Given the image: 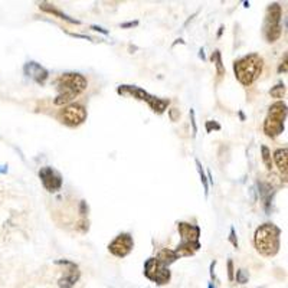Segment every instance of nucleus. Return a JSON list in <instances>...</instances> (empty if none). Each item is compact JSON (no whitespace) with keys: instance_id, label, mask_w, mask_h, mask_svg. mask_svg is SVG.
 <instances>
[{"instance_id":"nucleus-1","label":"nucleus","mask_w":288,"mask_h":288,"mask_svg":"<svg viewBox=\"0 0 288 288\" xmlns=\"http://www.w3.org/2000/svg\"><path fill=\"white\" fill-rule=\"evenodd\" d=\"M55 85L58 89V95L53 102L56 105H66L87 89L88 81L85 76L78 72H66L56 79Z\"/></svg>"},{"instance_id":"nucleus-2","label":"nucleus","mask_w":288,"mask_h":288,"mask_svg":"<svg viewBox=\"0 0 288 288\" xmlns=\"http://www.w3.org/2000/svg\"><path fill=\"white\" fill-rule=\"evenodd\" d=\"M280 235H281V229L278 226L271 222L264 224L260 228H257L254 234L255 248L265 258L276 257L280 251Z\"/></svg>"},{"instance_id":"nucleus-3","label":"nucleus","mask_w":288,"mask_h":288,"mask_svg":"<svg viewBox=\"0 0 288 288\" xmlns=\"http://www.w3.org/2000/svg\"><path fill=\"white\" fill-rule=\"evenodd\" d=\"M264 59L258 53H250L242 56L234 63V72L239 82L245 87L252 85L263 74Z\"/></svg>"},{"instance_id":"nucleus-4","label":"nucleus","mask_w":288,"mask_h":288,"mask_svg":"<svg viewBox=\"0 0 288 288\" xmlns=\"http://www.w3.org/2000/svg\"><path fill=\"white\" fill-rule=\"evenodd\" d=\"M177 231H179L180 238H182L180 245L176 250H173L176 252V255H177V258L192 257L195 252H198L199 248H201V242H199L201 228L188 224V222H179Z\"/></svg>"},{"instance_id":"nucleus-5","label":"nucleus","mask_w":288,"mask_h":288,"mask_svg":"<svg viewBox=\"0 0 288 288\" xmlns=\"http://www.w3.org/2000/svg\"><path fill=\"white\" fill-rule=\"evenodd\" d=\"M286 118H287V104L283 101L274 102L270 107L268 114L264 120V133L271 138L278 137L280 134H283L286 128Z\"/></svg>"},{"instance_id":"nucleus-6","label":"nucleus","mask_w":288,"mask_h":288,"mask_svg":"<svg viewBox=\"0 0 288 288\" xmlns=\"http://www.w3.org/2000/svg\"><path fill=\"white\" fill-rule=\"evenodd\" d=\"M281 17H283V9L278 3H271L267 7L265 19H264L263 35L267 42L274 43L281 38L283 27H281Z\"/></svg>"},{"instance_id":"nucleus-7","label":"nucleus","mask_w":288,"mask_h":288,"mask_svg":"<svg viewBox=\"0 0 288 288\" xmlns=\"http://www.w3.org/2000/svg\"><path fill=\"white\" fill-rule=\"evenodd\" d=\"M117 92L121 94V95L133 97V98H136V100L147 102L154 113L162 114L164 110L169 107V100L157 98V97H154V95H150L147 91H144V89H141V88L138 87H134V85H121V87H118Z\"/></svg>"},{"instance_id":"nucleus-8","label":"nucleus","mask_w":288,"mask_h":288,"mask_svg":"<svg viewBox=\"0 0 288 288\" xmlns=\"http://www.w3.org/2000/svg\"><path fill=\"white\" fill-rule=\"evenodd\" d=\"M144 274L150 281L159 284V286L167 284L170 281V277H172L169 267L162 261H159L156 257L146 261V264H144Z\"/></svg>"},{"instance_id":"nucleus-9","label":"nucleus","mask_w":288,"mask_h":288,"mask_svg":"<svg viewBox=\"0 0 288 288\" xmlns=\"http://www.w3.org/2000/svg\"><path fill=\"white\" fill-rule=\"evenodd\" d=\"M87 110L81 104H69L59 113V118L62 120L63 124L76 127L87 120Z\"/></svg>"},{"instance_id":"nucleus-10","label":"nucleus","mask_w":288,"mask_h":288,"mask_svg":"<svg viewBox=\"0 0 288 288\" xmlns=\"http://www.w3.org/2000/svg\"><path fill=\"white\" fill-rule=\"evenodd\" d=\"M39 179H40L43 188L50 193H55L62 188V176L53 167H49V166L42 167L39 170Z\"/></svg>"},{"instance_id":"nucleus-11","label":"nucleus","mask_w":288,"mask_h":288,"mask_svg":"<svg viewBox=\"0 0 288 288\" xmlns=\"http://www.w3.org/2000/svg\"><path fill=\"white\" fill-rule=\"evenodd\" d=\"M134 248V241L130 234H120L110 242L108 251L117 258H124Z\"/></svg>"},{"instance_id":"nucleus-12","label":"nucleus","mask_w":288,"mask_h":288,"mask_svg":"<svg viewBox=\"0 0 288 288\" xmlns=\"http://www.w3.org/2000/svg\"><path fill=\"white\" fill-rule=\"evenodd\" d=\"M25 74L29 78H32L35 82H38L40 85H43L45 82H46V79H48V71L43 68V66H40L39 63L36 62H27L25 65Z\"/></svg>"},{"instance_id":"nucleus-13","label":"nucleus","mask_w":288,"mask_h":288,"mask_svg":"<svg viewBox=\"0 0 288 288\" xmlns=\"http://www.w3.org/2000/svg\"><path fill=\"white\" fill-rule=\"evenodd\" d=\"M274 160H276L277 167L280 169V172L284 175V179H287L288 172V150L287 147L278 149L274 153Z\"/></svg>"},{"instance_id":"nucleus-14","label":"nucleus","mask_w":288,"mask_h":288,"mask_svg":"<svg viewBox=\"0 0 288 288\" xmlns=\"http://www.w3.org/2000/svg\"><path fill=\"white\" fill-rule=\"evenodd\" d=\"M39 7H40L43 12L50 13V14H53V16H55V17H58V19H62V20H66V22H69V23H75V25L79 23L78 20H75V19H71V17H69V16H66L65 13H62L61 10H58L56 7H53L52 4H48V3H40V4H39Z\"/></svg>"},{"instance_id":"nucleus-15","label":"nucleus","mask_w":288,"mask_h":288,"mask_svg":"<svg viewBox=\"0 0 288 288\" xmlns=\"http://www.w3.org/2000/svg\"><path fill=\"white\" fill-rule=\"evenodd\" d=\"M159 261H162L163 264H166L167 267L170 265V264H173L176 260H179L177 258V255H176V252L173 250H167V248H164L162 250L159 254H157V257H156Z\"/></svg>"},{"instance_id":"nucleus-16","label":"nucleus","mask_w":288,"mask_h":288,"mask_svg":"<svg viewBox=\"0 0 288 288\" xmlns=\"http://www.w3.org/2000/svg\"><path fill=\"white\" fill-rule=\"evenodd\" d=\"M212 62L216 66V71H218V75L222 76L225 74V68L222 65V56H221V52L219 50H215L212 53Z\"/></svg>"},{"instance_id":"nucleus-17","label":"nucleus","mask_w":288,"mask_h":288,"mask_svg":"<svg viewBox=\"0 0 288 288\" xmlns=\"http://www.w3.org/2000/svg\"><path fill=\"white\" fill-rule=\"evenodd\" d=\"M261 153H263V162L268 170H273V159H271V151L267 146H261Z\"/></svg>"},{"instance_id":"nucleus-18","label":"nucleus","mask_w":288,"mask_h":288,"mask_svg":"<svg viewBox=\"0 0 288 288\" xmlns=\"http://www.w3.org/2000/svg\"><path fill=\"white\" fill-rule=\"evenodd\" d=\"M270 94H271V97H274V98H283V97L286 95V84H283V82L277 84L276 87L270 91Z\"/></svg>"},{"instance_id":"nucleus-19","label":"nucleus","mask_w":288,"mask_h":288,"mask_svg":"<svg viewBox=\"0 0 288 288\" xmlns=\"http://www.w3.org/2000/svg\"><path fill=\"white\" fill-rule=\"evenodd\" d=\"M196 164H198V169H199V175H201L202 183H203V188H205V193L208 195V192H209V185H208V182H206V176H205V173H203V169H202L199 160H196Z\"/></svg>"},{"instance_id":"nucleus-20","label":"nucleus","mask_w":288,"mask_h":288,"mask_svg":"<svg viewBox=\"0 0 288 288\" xmlns=\"http://www.w3.org/2000/svg\"><path fill=\"white\" fill-rule=\"evenodd\" d=\"M237 281H238L239 284H245V283H248V274H247L244 270H239L238 273H237Z\"/></svg>"},{"instance_id":"nucleus-21","label":"nucleus","mask_w":288,"mask_h":288,"mask_svg":"<svg viewBox=\"0 0 288 288\" xmlns=\"http://www.w3.org/2000/svg\"><path fill=\"white\" fill-rule=\"evenodd\" d=\"M221 130V125L218 124V123H215V121H208V123H206V131H208V133H211V130Z\"/></svg>"},{"instance_id":"nucleus-22","label":"nucleus","mask_w":288,"mask_h":288,"mask_svg":"<svg viewBox=\"0 0 288 288\" xmlns=\"http://www.w3.org/2000/svg\"><path fill=\"white\" fill-rule=\"evenodd\" d=\"M228 276H229L231 281L234 280V263H232L231 260L228 261Z\"/></svg>"},{"instance_id":"nucleus-23","label":"nucleus","mask_w":288,"mask_h":288,"mask_svg":"<svg viewBox=\"0 0 288 288\" xmlns=\"http://www.w3.org/2000/svg\"><path fill=\"white\" fill-rule=\"evenodd\" d=\"M169 115H170V120L172 121H176L179 117H180V113H179V110H176V108H172L170 111H169Z\"/></svg>"},{"instance_id":"nucleus-24","label":"nucleus","mask_w":288,"mask_h":288,"mask_svg":"<svg viewBox=\"0 0 288 288\" xmlns=\"http://www.w3.org/2000/svg\"><path fill=\"white\" fill-rule=\"evenodd\" d=\"M229 241L232 242V245H234V247H237V248H238V241H237V238H235V229H234V228H231V237H229Z\"/></svg>"},{"instance_id":"nucleus-25","label":"nucleus","mask_w":288,"mask_h":288,"mask_svg":"<svg viewBox=\"0 0 288 288\" xmlns=\"http://www.w3.org/2000/svg\"><path fill=\"white\" fill-rule=\"evenodd\" d=\"M278 71H280V72H287V53L284 55V61L281 62L280 68H278Z\"/></svg>"},{"instance_id":"nucleus-26","label":"nucleus","mask_w":288,"mask_h":288,"mask_svg":"<svg viewBox=\"0 0 288 288\" xmlns=\"http://www.w3.org/2000/svg\"><path fill=\"white\" fill-rule=\"evenodd\" d=\"M190 117H192V125H193V136H196L198 127H196V121H195V111L190 110Z\"/></svg>"}]
</instances>
